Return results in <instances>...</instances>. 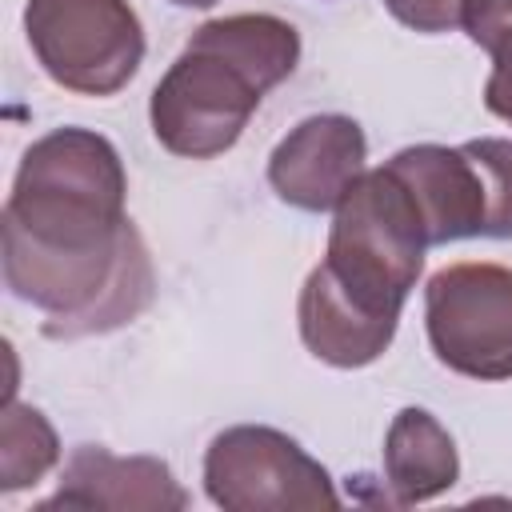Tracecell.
I'll return each instance as SVG.
<instances>
[{"label": "cell", "instance_id": "cell-8", "mask_svg": "<svg viewBox=\"0 0 512 512\" xmlns=\"http://www.w3.org/2000/svg\"><path fill=\"white\" fill-rule=\"evenodd\" d=\"M368 140L344 112L304 116L268 156L272 192L296 212H332L364 176Z\"/></svg>", "mask_w": 512, "mask_h": 512}, {"label": "cell", "instance_id": "cell-13", "mask_svg": "<svg viewBox=\"0 0 512 512\" xmlns=\"http://www.w3.org/2000/svg\"><path fill=\"white\" fill-rule=\"evenodd\" d=\"M460 28L492 60V72L484 84L488 112L512 124V0H464Z\"/></svg>", "mask_w": 512, "mask_h": 512}, {"label": "cell", "instance_id": "cell-7", "mask_svg": "<svg viewBox=\"0 0 512 512\" xmlns=\"http://www.w3.org/2000/svg\"><path fill=\"white\" fill-rule=\"evenodd\" d=\"M424 328L436 360L468 380H512V268L460 260L428 276Z\"/></svg>", "mask_w": 512, "mask_h": 512}, {"label": "cell", "instance_id": "cell-12", "mask_svg": "<svg viewBox=\"0 0 512 512\" xmlns=\"http://www.w3.org/2000/svg\"><path fill=\"white\" fill-rule=\"evenodd\" d=\"M60 460L56 428L44 420L40 408L20 404L8 396L0 416V492H20L40 484Z\"/></svg>", "mask_w": 512, "mask_h": 512}, {"label": "cell", "instance_id": "cell-14", "mask_svg": "<svg viewBox=\"0 0 512 512\" xmlns=\"http://www.w3.org/2000/svg\"><path fill=\"white\" fill-rule=\"evenodd\" d=\"M460 4L464 0H384L392 20H400L412 32H424V36L460 28Z\"/></svg>", "mask_w": 512, "mask_h": 512}, {"label": "cell", "instance_id": "cell-10", "mask_svg": "<svg viewBox=\"0 0 512 512\" xmlns=\"http://www.w3.org/2000/svg\"><path fill=\"white\" fill-rule=\"evenodd\" d=\"M296 324L304 348L332 364V368H364L380 360L396 336V320H380L352 304L324 272L320 264L308 272L300 300H296Z\"/></svg>", "mask_w": 512, "mask_h": 512}, {"label": "cell", "instance_id": "cell-11", "mask_svg": "<svg viewBox=\"0 0 512 512\" xmlns=\"http://www.w3.org/2000/svg\"><path fill=\"white\" fill-rule=\"evenodd\" d=\"M460 480V456L448 428L424 408H400L384 436V484L392 504H424Z\"/></svg>", "mask_w": 512, "mask_h": 512}, {"label": "cell", "instance_id": "cell-9", "mask_svg": "<svg viewBox=\"0 0 512 512\" xmlns=\"http://www.w3.org/2000/svg\"><path fill=\"white\" fill-rule=\"evenodd\" d=\"M188 492L176 484L172 468L156 456H116L100 444H80L60 488L36 508H116V512H180Z\"/></svg>", "mask_w": 512, "mask_h": 512}, {"label": "cell", "instance_id": "cell-3", "mask_svg": "<svg viewBox=\"0 0 512 512\" xmlns=\"http://www.w3.org/2000/svg\"><path fill=\"white\" fill-rule=\"evenodd\" d=\"M428 248L432 244L412 192L388 164H380L364 168V176L332 208L320 272L364 312L400 324Z\"/></svg>", "mask_w": 512, "mask_h": 512}, {"label": "cell", "instance_id": "cell-5", "mask_svg": "<svg viewBox=\"0 0 512 512\" xmlns=\"http://www.w3.org/2000/svg\"><path fill=\"white\" fill-rule=\"evenodd\" d=\"M24 36L44 76L76 96H116L144 60L128 0H28Z\"/></svg>", "mask_w": 512, "mask_h": 512}, {"label": "cell", "instance_id": "cell-1", "mask_svg": "<svg viewBox=\"0 0 512 512\" xmlns=\"http://www.w3.org/2000/svg\"><path fill=\"white\" fill-rule=\"evenodd\" d=\"M124 200L128 176L108 136L68 124L24 148L0 216L4 284L44 312L48 340L116 332L152 304V256Z\"/></svg>", "mask_w": 512, "mask_h": 512}, {"label": "cell", "instance_id": "cell-2", "mask_svg": "<svg viewBox=\"0 0 512 512\" xmlns=\"http://www.w3.org/2000/svg\"><path fill=\"white\" fill-rule=\"evenodd\" d=\"M300 64V32L272 12L204 20L156 80L152 136L184 160L224 156L248 128L264 92Z\"/></svg>", "mask_w": 512, "mask_h": 512}, {"label": "cell", "instance_id": "cell-15", "mask_svg": "<svg viewBox=\"0 0 512 512\" xmlns=\"http://www.w3.org/2000/svg\"><path fill=\"white\" fill-rule=\"evenodd\" d=\"M168 4H176V8H212L220 0H168Z\"/></svg>", "mask_w": 512, "mask_h": 512}, {"label": "cell", "instance_id": "cell-6", "mask_svg": "<svg viewBox=\"0 0 512 512\" xmlns=\"http://www.w3.org/2000/svg\"><path fill=\"white\" fill-rule=\"evenodd\" d=\"M204 492L224 512L340 508L328 468L268 424H232L212 436L204 452Z\"/></svg>", "mask_w": 512, "mask_h": 512}, {"label": "cell", "instance_id": "cell-4", "mask_svg": "<svg viewBox=\"0 0 512 512\" xmlns=\"http://www.w3.org/2000/svg\"><path fill=\"white\" fill-rule=\"evenodd\" d=\"M384 164L412 192L428 244L472 236L512 240V140L408 144Z\"/></svg>", "mask_w": 512, "mask_h": 512}]
</instances>
